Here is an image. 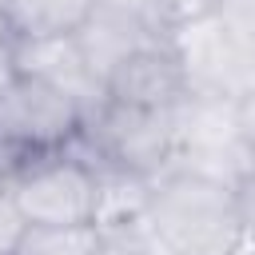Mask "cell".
<instances>
[{
	"label": "cell",
	"instance_id": "obj_13",
	"mask_svg": "<svg viewBox=\"0 0 255 255\" xmlns=\"http://www.w3.org/2000/svg\"><path fill=\"white\" fill-rule=\"evenodd\" d=\"M96 255H135V247L128 243V235H124V231L104 227V243H100V251H96Z\"/></svg>",
	"mask_w": 255,
	"mask_h": 255
},
{
	"label": "cell",
	"instance_id": "obj_9",
	"mask_svg": "<svg viewBox=\"0 0 255 255\" xmlns=\"http://www.w3.org/2000/svg\"><path fill=\"white\" fill-rule=\"evenodd\" d=\"M96 0H12V32L20 36H68L76 32Z\"/></svg>",
	"mask_w": 255,
	"mask_h": 255
},
{
	"label": "cell",
	"instance_id": "obj_6",
	"mask_svg": "<svg viewBox=\"0 0 255 255\" xmlns=\"http://www.w3.org/2000/svg\"><path fill=\"white\" fill-rule=\"evenodd\" d=\"M175 48L187 68L191 92L199 96H243V48L231 40V32L219 24V16H199L175 28Z\"/></svg>",
	"mask_w": 255,
	"mask_h": 255
},
{
	"label": "cell",
	"instance_id": "obj_16",
	"mask_svg": "<svg viewBox=\"0 0 255 255\" xmlns=\"http://www.w3.org/2000/svg\"><path fill=\"white\" fill-rule=\"evenodd\" d=\"M16 163H20V159H16V155H12V151H8V147H4V143H0V179H8V175H12V167H16Z\"/></svg>",
	"mask_w": 255,
	"mask_h": 255
},
{
	"label": "cell",
	"instance_id": "obj_12",
	"mask_svg": "<svg viewBox=\"0 0 255 255\" xmlns=\"http://www.w3.org/2000/svg\"><path fill=\"white\" fill-rule=\"evenodd\" d=\"M215 16L239 48H255V0H219Z\"/></svg>",
	"mask_w": 255,
	"mask_h": 255
},
{
	"label": "cell",
	"instance_id": "obj_15",
	"mask_svg": "<svg viewBox=\"0 0 255 255\" xmlns=\"http://www.w3.org/2000/svg\"><path fill=\"white\" fill-rule=\"evenodd\" d=\"M0 40H16V32H12V0H0Z\"/></svg>",
	"mask_w": 255,
	"mask_h": 255
},
{
	"label": "cell",
	"instance_id": "obj_8",
	"mask_svg": "<svg viewBox=\"0 0 255 255\" xmlns=\"http://www.w3.org/2000/svg\"><path fill=\"white\" fill-rule=\"evenodd\" d=\"M76 44H80V52H84V60H88V68L100 76V84L108 80V72L124 60V56H131L135 48H143V44H155V36L147 32V28H139L135 20H128L124 12H116V8H108V4H92V12H88V20L76 28Z\"/></svg>",
	"mask_w": 255,
	"mask_h": 255
},
{
	"label": "cell",
	"instance_id": "obj_1",
	"mask_svg": "<svg viewBox=\"0 0 255 255\" xmlns=\"http://www.w3.org/2000/svg\"><path fill=\"white\" fill-rule=\"evenodd\" d=\"M143 219L179 255H243L247 251V227H243L235 191L195 171L171 167L159 179H151Z\"/></svg>",
	"mask_w": 255,
	"mask_h": 255
},
{
	"label": "cell",
	"instance_id": "obj_4",
	"mask_svg": "<svg viewBox=\"0 0 255 255\" xmlns=\"http://www.w3.org/2000/svg\"><path fill=\"white\" fill-rule=\"evenodd\" d=\"M80 128H84L80 104L60 88H52L48 80L16 72L0 88V143L16 159L72 147Z\"/></svg>",
	"mask_w": 255,
	"mask_h": 255
},
{
	"label": "cell",
	"instance_id": "obj_14",
	"mask_svg": "<svg viewBox=\"0 0 255 255\" xmlns=\"http://www.w3.org/2000/svg\"><path fill=\"white\" fill-rule=\"evenodd\" d=\"M16 76V56H12V40H0V88Z\"/></svg>",
	"mask_w": 255,
	"mask_h": 255
},
{
	"label": "cell",
	"instance_id": "obj_5",
	"mask_svg": "<svg viewBox=\"0 0 255 255\" xmlns=\"http://www.w3.org/2000/svg\"><path fill=\"white\" fill-rule=\"evenodd\" d=\"M108 100L128 104V108H151V112H175L191 96L187 68L179 60L175 40H155L124 56L108 80H104Z\"/></svg>",
	"mask_w": 255,
	"mask_h": 255
},
{
	"label": "cell",
	"instance_id": "obj_17",
	"mask_svg": "<svg viewBox=\"0 0 255 255\" xmlns=\"http://www.w3.org/2000/svg\"><path fill=\"white\" fill-rule=\"evenodd\" d=\"M243 255H255V239H247V251Z\"/></svg>",
	"mask_w": 255,
	"mask_h": 255
},
{
	"label": "cell",
	"instance_id": "obj_3",
	"mask_svg": "<svg viewBox=\"0 0 255 255\" xmlns=\"http://www.w3.org/2000/svg\"><path fill=\"white\" fill-rule=\"evenodd\" d=\"M8 187L28 223H96L100 215L96 167L76 147L20 159L8 175Z\"/></svg>",
	"mask_w": 255,
	"mask_h": 255
},
{
	"label": "cell",
	"instance_id": "obj_7",
	"mask_svg": "<svg viewBox=\"0 0 255 255\" xmlns=\"http://www.w3.org/2000/svg\"><path fill=\"white\" fill-rule=\"evenodd\" d=\"M12 56H16V72L48 80L64 96H72L80 104L84 120L108 100L100 76L88 68V60L76 44V32H68V36H20V40H12Z\"/></svg>",
	"mask_w": 255,
	"mask_h": 255
},
{
	"label": "cell",
	"instance_id": "obj_10",
	"mask_svg": "<svg viewBox=\"0 0 255 255\" xmlns=\"http://www.w3.org/2000/svg\"><path fill=\"white\" fill-rule=\"evenodd\" d=\"M100 243V223H28V235L16 255H96Z\"/></svg>",
	"mask_w": 255,
	"mask_h": 255
},
{
	"label": "cell",
	"instance_id": "obj_11",
	"mask_svg": "<svg viewBox=\"0 0 255 255\" xmlns=\"http://www.w3.org/2000/svg\"><path fill=\"white\" fill-rule=\"evenodd\" d=\"M28 235V215L20 211L8 179H0V255H16Z\"/></svg>",
	"mask_w": 255,
	"mask_h": 255
},
{
	"label": "cell",
	"instance_id": "obj_2",
	"mask_svg": "<svg viewBox=\"0 0 255 255\" xmlns=\"http://www.w3.org/2000/svg\"><path fill=\"white\" fill-rule=\"evenodd\" d=\"M72 147L88 163H108L143 179H159L175 163L179 120L175 112H151V108H128V104L104 100L84 120Z\"/></svg>",
	"mask_w": 255,
	"mask_h": 255
}]
</instances>
